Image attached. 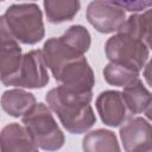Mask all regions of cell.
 <instances>
[{
    "mask_svg": "<svg viewBox=\"0 0 152 152\" xmlns=\"http://www.w3.org/2000/svg\"><path fill=\"white\" fill-rule=\"evenodd\" d=\"M91 91L78 93L58 86L46 94V102L61 120L64 128L74 134L88 131L96 121L90 106Z\"/></svg>",
    "mask_w": 152,
    "mask_h": 152,
    "instance_id": "cell-1",
    "label": "cell"
},
{
    "mask_svg": "<svg viewBox=\"0 0 152 152\" xmlns=\"http://www.w3.org/2000/svg\"><path fill=\"white\" fill-rule=\"evenodd\" d=\"M44 37L40 8L34 4L12 5L0 15V39L36 44Z\"/></svg>",
    "mask_w": 152,
    "mask_h": 152,
    "instance_id": "cell-2",
    "label": "cell"
},
{
    "mask_svg": "<svg viewBox=\"0 0 152 152\" xmlns=\"http://www.w3.org/2000/svg\"><path fill=\"white\" fill-rule=\"evenodd\" d=\"M33 141L43 150H58L64 144V134L44 103H36L21 119Z\"/></svg>",
    "mask_w": 152,
    "mask_h": 152,
    "instance_id": "cell-3",
    "label": "cell"
},
{
    "mask_svg": "<svg viewBox=\"0 0 152 152\" xmlns=\"http://www.w3.org/2000/svg\"><path fill=\"white\" fill-rule=\"evenodd\" d=\"M104 51L110 62L138 72L145 66L150 55V48L145 43L122 32H118L107 40Z\"/></svg>",
    "mask_w": 152,
    "mask_h": 152,
    "instance_id": "cell-4",
    "label": "cell"
},
{
    "mask_svg": "<svg viewBox=\"0 0 152 152\" xmlns=\"http://www.w3.org/2000/svg\"><path fill=\"white\" fill-rule=\"evenodd\" d=\"M48 82L49 75L43 58V52L40 50H32L21 57L17 72L2 83L5 86L38 89L45 87Z\"/></svg>",
    "mask_w": 152,
    "mask_h": 152,
    "instance_id": "cell-5",
    "label": "cell"
},
{
    "mask_svg": "<svg viewBox=\"0 0 152 152\" xmlns=\"http://www.w3.org/2000/svg\"><path fill=\"white\" fill-rule=\"evenodd\" d=\"M52 75L62 87L78 93L91 91L95 83L94 72L84 56L64 62L52 71Z\"/></svg>",
    "mask_w": 152,
    "mask_h": 152,
    "instance_id": "cell-6",
    "label": "cell"
},
{
    "mask_svg": "<svg viewBox=\"0 0 152 152\" xmlns=\"http://www.w3.org/2000/svg\"><path fill=\"white\" fill-rule=\"evenodd\" d=\"M87 19L99 32L112 33L124 24L126 13L124 8L107 0H94L87 7Z\"/></svg>",
    "mask_w": 152,
    "mask_h": 152,
    "instance_id": "cell-7",
    "label": "cell"
},
{
    "mask_svg": "<svg viewBox=\"0 0 152 152\" xmlns=\"http://www.w3.org/2000/svg\"><path fill=\"white\" fill-rule=\"evenodd\" d=\"M124 148L128 152H145L152 148V128L142 118L129 119L120 129Z\"/></svg>",
    "mask_w": 152,
    "mask_h": 152,
    "instance_id": "cell-8",
    "label": "cell"
},
{
    "mask_svg": "<svg viewBox=\"0 0 152 152\" xmlns=\"http://www.w3.org/2000/svg\"><path fill=\"white\" fill-rule=\"evenodd\" d=\"M96 109L102 122L110 127H118L128 118V109L119 91L107 90L96 99Z\"/></svg>",
    "mask_w": 152,
    "mask_h": 152,
    "instance_id": "cell-9",
    "label": "cell"
},
{
    "mask_svg": "<svg viewBox=\"0 0 152 152\" xmlns=\"http://www.w3.org/2000/svg\"><path fill=\"white\" fill-rule=\"evenodd\" d=\"M0 150L2 152L37 151L38 146L25 126L13 122L5 126L0 132Z\"/></svg>",
    "mask_w": 152,
    "mask_h": 152,
    "instance_id": "cell-10",
    "label": "cell"
},
{
    "mask_svg": "<svg viewBox=\"0 0 152 152\" xmlns=\"http://www.w3.org/2000/svg\"><path fill=\"white\" fill-rule=\"evenodd\" d=\"M121 95L131 114L145 113L147 118L151 116V94L139 78L126 84Z\"/></svg>",
    "mask_w": 152,
    "mask_h": 152,
    "instance_id": "cell-11",
    "label": "cell"
},
{
    "mask_svg": "<svg viewBox=\"0 0 152 152\" xmlns=\"http://www.w3.org/2000/svg\"><path fill=\"white\" fill-rule=\"evenodd\" d=\"M2 109L13 118H19L26 114L34 104L36 97L33 94L21 89H10L1 95Z\"/></svg>",
    "mask_w": 152,
    "mask_h": 152,
    "instance_id": "cell-12",
    "label": "cell"
},
{
    "mask_svg": "<svg viewBox=\"0 0 152 152\" xmlns=\"http://www.w3.org/2000/svg\"><path fill=\"white\" fill-rule=\"evenodd\" d=\"M21 49L15 40L0 39V81L4 82L17 72L21 62Z\"/></svg>",
    "mask_w": 152,
    "mask_h": 152,
    "instance_id": "cell-13",
    "label": "cell"
},
{
    "mask_svg": "<svg viewBox=\"0 0 152 152\" xmlns=\"http://www.w3.org/2000/svg\"><path fill=\"white\" fill-rule=\"evenodd\" d=\"M80 0H44L46 18L52 24L71 20L80 11Z\"/></svg>",
    "mask_w": 152,
    "mask_h": 152,
    "instance_id": "cell-14",
    "label": "cell"
},
{
    "mask_svg": "<svg viewBox=\"0 0 152 152\" xmlns=\"http://www.w3.org/2000/svg\"><path fill=\"white\" fill-rule=\"evenodd\" d=\"M118 32L129 34L150 48L151 40V11L147 10L142 14H133L120 26Z\"/></svg>",
    "mask_w": 152,
    "mask_h": 152,
    "instance_id": "cell-15",
    "label": "cell"
},
{
    "mask_svg": "<svg viewBox=\"0 0 152 152\" xmlns=\"http://www.w3.org/2000/svg\"><path fill=\"white\" fill-rule=\"evenodd\" d=\"M84 151H119V144L113 132L107 129H96L83 138Z\"/></svg>",
    "mask_w": 152,
    "mask_h": 152,
    "instance_id": "cell-16",
    "label": "cell"
},
{
    "mask_svg": "<svg viewBox=\"0 0 152 152\" xmlns=\"http://www.w3.org/2000/svg\"><path fill=\"white\" fill-rule=\"evenodd\" d=\"M103 76H104V80L109 84L116 86V87H125L126 84L138 78L139 72L131 70L121 64L110 62L103 69Z\"/></svg>",
    "mask_w": 152,
    "mask_h": 152,
    "instance_id": "cell-17",
    "label": "cell"
},
{
    "mask_svg": "<svg viewBox=\"0 0 152 152\" xmlns=\"http://www.w3.org/2000/svg\"><path fill=\"white\" fill-rule=\"evenodd\" d=\"M62 38L82 53L87 52L90 46V34L87 28L81 25H74L69 27L64 32Z\"/></svg>",
    "mask_w": 152,
    "mask_h": 152,
    "instance_id": "cell-18",
    "label": "cell"
},
{
    "mask_svg": "<svg viewBox=\"0 0 152 152\" xmlns=\"http://www.w3.org/2000/svg\"><path fill=\"white\" fill-rule=\"evenodd\" d=\"M126 11L139 12L148 8L152 5V0H107Z\"/></svg>",
    "mask_w": 152,
    "mask_h": 152,
    "instance_id": "cell-19",
    "label": "cell"
},
{
    "mask_svg": "<svg viewBox=\"0 0 152 152\" xmlns=\"http://www.w3.org/2000/svg\"><path fill=\"white\" fill-rule=\"evenodd\" d=\"M0 1H4V0H0Z\"/></svg>",
    "mask_w": 152,
    "mask_h": 152,
    "instance_id": "cell-20",
    "label": "cell"
}]
</instances>
